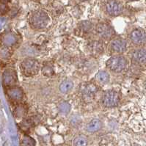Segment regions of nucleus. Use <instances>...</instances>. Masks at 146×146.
<instances>
[{
    "label": "nucleus",
    "mask_w": 146,
    "mask_h": 146,
    "mask_svg": "<svg viewBox=\"0 0 146 146\" xmlns=\"http://www.w3.org/2000/svg\"><path fill=\"white\" fill-rule=\"evenodd\" d=\"M49 21L48 14L43 10L34 11L30 16V24L36 29H42L46 27Z\"/></svg>",
    "instance_id": "obj_1"
},
{
    "label": "nucleus",
    "mask_w": 146,
    "mask_h": 146,
    "mask_svg": "<svg viewBox=\"0 0 146 146\" xmlns=\"http://www.w3.org/2000/svg\"><path fill=\"white\" fill-rule=\"evenodd\" d=\"M40 70V63L38 60L27 58L21 64V71L24 76H33L38 74Z\"/></svg>",
    "instance_id": "obj_2"
},
{
    "label": "nucleus",
    "mask_w": 146,
    "mask_h": 146,
    "mask_svg": "<svg viewBox=\"0 0 146 146\" xmlns=\"http://www.w3.org/2000/svg\"><path fill=\"white\" fill-rule=\"evenodd\" d=\"M107 67L113 72H121L127 66V60L121 56H115L107 61Z\"/></svg>",
    "instance_id": "obj_3"
},
{
    "label": "nucleus",
    "mask_w": 146,
    "mask_h": 146,
    "mask_svg": "<svg viewBox=\"0 0 146 146\" xmlns=\"http://www.w3.org/2000/svg\"><path fill=\"white\" fill-rule=\"evenodd\" d=\"M120 102V96L117 92L114 90L105 93L102 97V103L105 107L107 108H112L117 106Z\"/></svg>",
    "instance_id": "obj_4"
},
{
    "label": "nucleus",
    "mask_w": 146,
    "mask_h": 146,
    "mask_svg": "<svg viewBox=\"0 0 146 146\" xmlns=\"http://www.w3.org/2000/svg\"><path fill=\"white\" fill-rule=\"evenodd\" d=\"M96 33L101 38L104 39H110L114 36L115 30L109 24L100 23L96 26Z\"/></svg>",
    "instance_id": "obj_5"
},
{
    "label": "nucleus",
    "mask_w": 146,
    "mask_h": 146,
    "mask_svg": "<svg viewBox=\"0 0 146 146\" xmlns=\"http://www.w3.org/2000/svg\"><path fill=\"white\" fill-rule=\"evenodd\" d=\"M106 11L110 16H117L122 13L123 7L116 0H110L106 4Z\"/></svg>",
    "instance_id": "obj_6"
},
{
    "label": "nucleus",
    "mask_w": 146,
    "mask_h": 146,
    "mask_svg": "<svg viewBox=\"0 0 146 146\" xmlns=\"http://www.w3.org/2000/svg\"><path fill=\"white\" fill-rule=\"evenodd\" d=\"M3 84L6 87H13L17 82L16 72L13 70H7L3 74Z\"/></svg>",
    "instance_id": "obj_7"
},
{
    "label": "nucleus",
    "mask_w": 146,
    "mask_h": 146,
    "mask_svg": "<svg viewBox=\"0 0 146 146\" xmlns=\"http://www.w3.org/2000/svg\"><path fill=\"white\" fill-rule=\"evenodd\" d=\"M130 38L134 44H143L146 42V33L141 29H134L131 33Z\"/></svg>",
    "instance_id": "obj_8"
},
{
    "label": "nucleus",
    "mask_w": 146,
    "mask_h": 146,
    "mask_svg": "<svg viewBox=\"0 0 146 146\" xmlns=\"http://www.w3.org/2000/svg\"><path fill=\"white\" fill-rule=\"evenodd\" d=\"M110 47L114 52L123 53L125 52V50L127 48V43L124 40L116 39L111 42Z\"/></svg>",
    "instance_id": "obj_9"
},
{
    "label": "nucleus",
    "mask_w": 146,
    "mask_h": 146,
    "mask_svg": "<svg viewBox=\"0 0 146 146\" xmlns=\"http://www.w3.org/2000/svg\"><path fill=\"white\" fill-rule=\"evenodd\" d=\"M81 92L83 96L90 98L98 92V88L93 83H84L81 86Z\"/></svg>",
    "instance_id": "obj_10"
},
{
    "label": "nucleus",
    "mask_w": 146,
    "mask_h": 146,
    "mask_svg": "<svg viewBox=\"0 0 146 146\" xmlns=\"http://www.w3.org/2000/svg\"><path fill=\"white\" fill-rule=\"evenodd\" d=\"M7 95L8 96L11 98V99L19 102L21 101L24 97V93L21 88H19V87H11L7 90Z\"/></svg>",
    "instance_id": "obj_11"
},
{
    "label": "nucleus",
    "mask_w": 146,
    "mask_h": 146,
    "mask_svg": "<svg viewBox=\"0 0 146 146\" xmlns=\"http://www.w3.org/2000/svg\"><path fill=\"white\" fill-rule=\"evenodd\" d=\"M133 58L140 64L146 63V49H138L133 54Z\"/></svg>",
    "instance_id": "obj_12"
},
{
    "label": "nucleus",
    "mask_w": 146,
    "mask_h": 146,
    "mask_svg": "<svg viewBox=\"0 0 146 146\" xmlns=\"http://www.w3.org/2000/svg\"><path fill=\"white\" fill-rule=\"evenodd\" d=\"M102 128V122L98 119H93L87 125V130L90 132H96Z\"/></svg>",
    "instance_id": "obj_13"
},
{
    "label": "nucleus",
    "mask_w": 146,
    "mask_h": 146,
    "mask_svg": "<svg viewBox=\"0 0 146 146\" xmlns=\"http://www.w3.org/2000/svg\"><path fill=\"white\" fill-rule=\"evenodd\" d=\"M17 42V38L16 35L12 33L6 34L3 38V43L6 46H12Z\"/></svg>",
    "instance_id": "obj_14"
},
{
    "label": "nucleus",
    "mask_w": 146,
    "mask_h": 146,
    "mask_svg": "<svg viewBox=\"0 0 146 146\" xmlns=\"http://www.w3.org/2000/svg\"><path fill=\"white\" fill-rule=\"evenodd\" d=\"M74 88V82L70 80H65L60 85V90L62 93L70 92Z\"/></svg>",
    "instance_id": "obj_15"
},
{
    "label": "nucleus",
    "mask_w": 146,
    "mask_h": 146,
    "mask_svg": "<svg viewBox=\"0 0 146 146\" xmlns=\"http://www.w3.org/2000/svg\"><path fill=\"white\" fill-rule=\"evenodd\" d=\"M27 112V108L24 104H19L14 110V115L17 117H24Z\"/></svg>",
    "instance_id": "obj_16"
},
{
    "label": "nucleus",
    "mask_w": 146,
    "mask_h": 146,
    "mask_svg": "<svg viewBox=\"0 0 146 146\" xmlns=\"http://www.w3.org/2000/svg\"><path fill=\"white\" fill-rule=\"evenodd\" d=\"M96 79L100 82L107 83L110 81V74L104 70H101L96 74Z\"/></svg>",
    "instance_id": "obj_17"
},
{
    "label": "nucleus",
    "mask_w": 146,
    "mask_h": 146,
    "mask_svg": "<svg viewBox=\"0 0 146 146\" xmlns=\"http://www.w3.org/2000/svg\"><path fill=\"white\" fill-rule=\"evenodd\" d=\"M90 47H91V51L93 53L96 54H101L104 51V46L101 42L95 41L90 44Z\"/></svg>",
    "instance_id": "obj_18"
},
{
    "label": "nucleus",
    "mask_w": 146,
    "mask_h": 146,
    "mask_svg": "<svg viewBox=\"0 0 146 146\" xmlns=\"http://www.w3.org/2000/svg\"><path fill=\"white\" fill-rule=\"evenodd\" d=\"M79 29L81 33H87L90 31V29H92V24L88 21H82L79 25Z\"/></svg>",
    "instance_id": "obj_19"
},
{
    "label": "nucleus",
    "mask_w": 146,
    "mask_h": 146,
    "mask_svg": "<svg viewBox=\"0 0 146 146\" xmlns=\"http://www.w3.org/2000/svg\"><path fill=\"white\" fill-rule=\"evenodd\" d=\"M70 108L71 107L68 102H62L59 105V111L63 115H67L68 113H69V112L70 111Z\"/></svg>",
    "instance_id": "obj_20"
},
{
    "label": "nucleus",
    "mask_w": 146,
    "mask_h": 146,
    "mask_svg": "<svg viewBox=\"0 0 146 146\" xmlns=\"http://www.w3.org/2000/svg\"><path fill=\"white\" fill-rule=\"evenodd\" d=\"M74 146H87L88 139L84 136H78L74 141Z\"/></svg>",
    "instance_id": "obj_21"
},
{
    "label": "nucleus",
    "mask_w": 146,
    "mask_h": 146,
    "mask_svg": "<svg viewBox=\"0 0 146 146\" xmlns=\"http://www.w3.org/2000/svg\"><path fill=\"white\" fill-rule=\"evenodd\" d=\"M21 146H35V141L29 136H24L21 139Z\"/></svg>",
    "instance_id": "obj_22"
},
{
    "label": "nucleus",
    "mask_w": 146,
    "mask_h": 146,
    "mask_svg": "<svg viewBox=\"0 0 146 146\" xmlns=\"http://www.w3.org/2000/svg\"><path fill=\"white\" fill-rule=\"evenodd\" d=\"M54 68L52 65L46 64L45 65L43 68H42V74L44 75L45 76H52L54 74Z\"/></svg>",
    "instance_id": "obj_23"
},
{
    "label": "nucleus",
    "mask_w": 146,
    "mask_h": 146,
    "mask_svg": "<svg viewBox=\"0 0 146 146\" xmlns=\"http://www.w3.org/2000/svg\"><path fill=\"white\" fill-rule=\"evenodd\" d=\"M33 122L32 121V120L30 119H27V120H24L21 124V128L24 130H27L30 128V126H32Z\"/></svg>",
    "instance_id": "obj_24"
},
{
    "label": "nucleus",
    "mask_w": 146,
    "mask_h": 146,
    "mask_svg": "<svg viewBox=\"0 0 146 146\" xmlns=\"http://www.w3.org/2000/svg\"><path fill=\"white\" fill-rule=\"evenodd\" d=\"M7 11V7L5 5V3H2L0 4V13H5Z\"/></svg>",
    "instance_id": "obj_25"
},
{
    "label": "nucleus",
    "mask_w": 146,
    "mask_h": 146,
    "mask_svg": "<svg viewBox=\"0 0 146 146\" xmlns=\"http://www.w3.org/2000/svg\"><path fill=\"white\" fill-rule=\"evenodd\" d=\"M1 2H3V3H6V2H11V0H0Z\"/></svg>",
    "instance_id": "obj_26"
},
{
    "label": "nucleus",
    "mask_w": 146,
    "mask_h": 146,
    "mask_svg": "<svg viewBox=\"0 0 146 146\" xmlns=\"http://www.w3.org/2000/svg\"><path fill=\"white\" fill-rule=\"evenodd\" d=\"M129 1H137V0H129Z\"/></svg>",
    "instance_id": "obj_27"
},
{
    "label": "nucleus",
    "mask_w": 146,
    "mask_h": 146,
    "mask_svg": "<svg viewBox=\"0 0 146 146\" xmlns=\"http://www.w3.org/2000/svg\"><path fill=\"white\" fill-rule=\"evenodd\" d=\"M81 1H88V0H81Z\"/></svg>",
    "instance_id": "obj_28"
}]
</instances>
